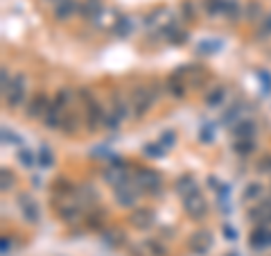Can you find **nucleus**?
Segmentation results:
<instances>
[{"mask_svg": "<svg viewBox=\"0 0 271 256\" xmlns=\"http://www.w3.org/2000/svg\"><path fill=\"white\" fill-rule=\"evenodd\" d=\"M80 98H82V102H84V107H86V127H88L90 132H95L100 125H104V116H106V111H104L102 105L95 100V95H93V91L90 89H80Z\"/></svg>", "mask_w": 271, "mask_h": 256, "instance_id": "f257e3e1", "label": "nucleus"}, {"mask_svg": "<svg viewBox=\"0 0 271 256\" xmlns=\"http://www.w3.org/2000/svg\"><path fill=\"white\" fill-rule=\"evenodd\" d=\"M134 184L138 186V190L142 193H154L158 195L163 190V181H160V175L156 170H150V168H138L134 175Z\"/></svg>", "mask_w": 271, "mask_h": 256, "instance_id": "f03ea898", "label": "nucleus"}, {"mask_svg": "<svg viewBox=\"0 0 271 256\" xmlns=\"http://www.w3.org/2000/svg\"><path fill=\"white\" fill-rule=\"evenodd\" d=\"M154 100H156V95L150 86H136L134 93H131V109H134L136 118H142L152 109Z\"/></svg>", "mask_w": 271, "mask_h": 256, "instance_id": "7ed1b4c3", "label": "nucleus"}, {"mask_svg": "<svg viewBox=\"0 0 271 256\" xmlns=\"http://www.w3.org/2000/svg\"><path fill=\"white\" fill-rule=\"evenodd\" d=\"M25 95H28V80H25L23 73H18V75H14L10 91L5 93V102L12 107V109H16V107L23 105Z\"/></svg>", "mask_w": 271, "mask_h": 256, "instance_id": "20e7f679", "label": "nucleus"}, {"mask_svg": "<svg viewBox=\"0 0 271 256\" xmlns=\"http://www.w3.org/2000/svg\"><path fill=\"white\" fill-rule=\"evenodd\" d=\"M183 209H186V213L190 215V218L194 220H204L208 213V202L204 199V195L199 193H192V195H186L183 197Z\"/></svg>", "mask_w": 271, "mask_h": 256, "instance_id": "39448f33", "label": "nucleus"}, {"mask_svg": "<svg viewBox=\"0 0 271 256\" xmlns=\"http://www.w3.org/2000/svg\"><path fill=\"white\" fill-rule=\"evenodd\" d=\"M131 224H134L138 231H147V229L154 227L156 222V213L150 209V206H136L134 211H131Z\"/></svg>", "mask_w": 271, "mask_h": 256, "instance_id": "423d86ee", "label": "nucleus"}, {"mask_svg": "<svg viewBox=\"0 0 271 256\" xmlns=\"http://www.w3.org/2000/svg\"><path fill=\"white\" fill-rule=\"evenodd\" d=\"M18 206H20V213H23L25 222L38 224V220H41V206L36 204V199L30 197V195H18Z\"/></svg>", "mask_w": 271, "mask_h": 256, "instance_id": "0eeeda50", "label": "nucleus"}, {"mask_svg": "<svg viewBox=\"0 0 271 256\" xmlns=\"http://www.w3.org/2000/svg\"><path fill=\"white\" fill-rule=\"evenodd\" d=\"M66 107L68 105H64L61 100L54 98L50 102V107H48L46 116H43V125H46L48 129H61V118H64V114H66Z\"/></svg>", "mask_w": 271, "mask_h": 256, "instance_id": "6e6552de", "label": "nucleus"}, {"mask_svg": "<svg viewBox=\"0 0 271 256\" xmlns=\"http://www.w3.org/2000/svg\"><path fill=\"white\" fill-rule=\"evenodd\" d=\"M136 199H138V186H136L134 181H126V184L116 188V202L120 204V206H124V209H134Z\"/></svg>", "mask_w": 271, "mask_h": 256, "instance_id": "1a4fd4ad", "label": "nucleus"}, {"mask_svg": "<svg viewBox=\"0 0 271 256\" xmlns=\"http://www.w3.org/2000/svg\"><path fill=\"white\" fill-rule=\"evenodd\" d=\"M212 247V233L208 231V229H201V231L192 233L190 236V251L196 256H204L208 254Z\"/></svg>", "mask_w": 271, "mask_h": 256, "instance_id": "9d476101", "label": "nucleus"}, {"mask_svg": "<svg viewBox=\"0 0 271 256\" xmlns=\"http://www.w3.org/2000/svg\"><path fill=\"white\" fill-rule=\"evenodd\" d=\"M56 213H59V218L64 220V222H77V220L82 218V206H80V202H75V199L64 197L61 204L56 206Z\"/></svg>", "mask_w": 271, "mask_h": 256, "instance_id": "9b49d317", "label": "nucleus"}, {"mask_svg": "<svg viewBox=\"0 0 271 256\" xmlns=\"http://www.w3.org/2000/svg\"><path fill=\"white\" fill-rule=\"evenodd\" d=\"M52 100H48L46 93H34L32 100L28 102V107H25V116L28 118H43L48 111V107H50Z\"/></svg>", "mask_w": 271, "mask_h": 256, "instance_id": "f8f14e48", "label": "nucleus"}, {"mask_svg": "<svg viewBox=\"0 0 271 256\" xmlns=\"http://www.w3.org/2000/svg\"><path fill=\"white\" fill-rule=\"evenodd\" d=\"M165 91H168L172 98H176V100L186 98V95H188V84H186V80H183V73L181 71H176L174 75H170L168 84H165Z\"/></svg>", "mask_w": 271, "mask_h": 256, "instance_id": "ddd939ff", "label": "nucleus"}, {"mask_svg": "<svg viewBox=\"0 0 271 256\" xmlns=\"http://www.w3.org/2000/svg\"><path fill=\"white\" fill-rule=\"evenodd\" d=\"M248 245H251L253 249H264V247H271V231L264 227V224L256 227L251 231V236H248Z\"/></svg>", "mask_w": 271, "mask_h": 256, "instance_id": "4468645a", "label": "nucleus"}, {"mask_svg": "<svg viewBox=\"0 0 271 256\" xmlns=\"http://www.w3.org/2000/svg\"><path fill=\"white\" fill-rule=\"evenodd\" d=\"M248 218L260 220L262 224H269L271 222V199H260L253 209H248Z\"/></svg>", "mask_w": 271, "mask_h": 256, "instance_id": "2eb2a0df", "label": "nucleus"}, {"mask_svg": "<svg viewBox=\"0 0 271 256\" xmlns=\"http://www.w3.org/2000/svg\"><path fill=\"white\" fill-rule=\"evenodd\" d=\"M75 12H77L75 0H61V3L54 5V19L56 21H70Z\"/></svg>", "mask_w": 271, "mask_h": 256, "instance_id": "dca6fc26", "label": "nucleus"}, {"mask_svg": "<svg viewBox=\"0 0 271 256\" xmlns=\"http://www.w3.org/2000/svg\"><path fill=\"white\" fill-rule=\"evenodd\" d=\"M102 14V0H84L80 7V16L84 21H93Z\"/></svg>", "mask_w": 271, "mask_h": 256, "instance_id": "f3484780", "label": "nucleus"}, {"mask_svg": "<svg viewBox=\"0 0 271 256\" xmlns=\"http://www.w3.org/2000/svg\"><path fill=\"white\" fill-rule=\"evenodd\" d=\"M174 188H176V193L181 195V197H186V195H192V193H199V186H196L194 177L192 175H183L176 179V184H174Z\"/></svg>", "mask_w": 271, "mask_h": 256, "instance_id": "a211bd4d", "label": "nucleus"}, {"mask_svg": "<svg viewBox=\"0 0 271 256\" xmlns=\"http://www.w3.org/2000/svg\"><path fill=\"white\" fill-rule=\"evenodd\" d=\"M102 177H104V181H106L108 186H113V188H118V186H122V184L129 181V177H126L124 170H120V168H111V166L102 172Z\"/></svg>", "mask_w": 271, "mask_h": 256, "instance_id": "6ab92c4d", "label": "nucleus"}, {"mask_svg": "<svg viewBox=\"0 0 271 256\" xmlns=\"http://www.w3.org/2000/svg\"><path fill=\"white\" fill-rule=\"evenodd\" d=\"M233 132L235 138H253L256 136V123L253 120H240V123H235V127L230 129Z\"/></svg>", "mask_w": 271, "mask_h": 256, "instance_id": "aec40b11", "label": "nucleus"}, {"mask_svg": "<svg viewBox=\"0 0 271 256\" xmlns=\"http://www.w3.org/2000/svg\"><path fill=\"white\" fill-rule=\"evenodd\" d=\"M52 193H54V197H56V199L70 197V195L75 193V186H72L68 179L59 177V179H54V184H52Z\"/></svg>", "mask_w": 271, "mask_h": 256, "instance_id": "412c9836", "label": "nucleus"}, {"mask_svg": "<svg viewBox=\"0 0 271 256\" xmlns=\"http://www.w3.org/2000/svg\"><path fill=\"white\" fill-rule=\"evenodd\" d=\"M262 193H264V188H262L260 181H251V184L244 186L242 199H244V202H256V199H260V197H262Z\"/></svg>", "mask_w": 271, "mask_h": 256, "instance_id": "4be33fe9", "label": "nucleus"}, {"mask_svg": "<svg viewBox=\"0 0 271 256\" xmlns=\"http://www.w3.org/2000/svg\"><path fill=\"white\" fill-rule=\"evenodd\" d=\"M36 161H38V166H41V168H52V166H54V152L50 150L48 143H41L38 154H36Z\"/></svg>", "mask_w": 271, "mask_h": 256, "instance_id": "5701e85b", "label": "nucleus"}, {"mask_svg": "<svg viewBox=\"0 0 271 256\" xmlns=\"http://www.w3.org/2000/svg\"><path fill=\"white\" fill-rule=\"evenodd\" d=\"M242 14H244V10L238 0H224V12H222V16H226L228 21H238V19H242Z\"/></svg>", "mask_w": 271, "mask_h": 256, "instance_id": "b1692460", "label": "nucleus"}, {"mask_svg": "<svg viewBox=\"0 0 271 256\" xmlns=\"http://www.w3.org/2000/svg\"><path fill=\"white\" fill-rule=\"evenodd\" d=\"M113 32H116V37H120V39L131 37V32H134V21L126 19V16L118 19V21H116V25H113Z\"/></svg>", "mask_w": 271, "mask_h": 256, "instance_id": "393cba45", "label": "nucleus"}, {"mask_svg": "<svg viewBox=\"0 0 271 256\" xmlns=\"http://www.w3.org/2000/svg\"><path fill=\"white\" fill-rule=\"evenodd\" d=\"M77 127H80V118H77L70 109H66L64 118H61V129H64L66 134H75Z\"/></svg>", "mask_w": 271, "mask_h": 256, "instance_id": "a878e982", "label": "nucleus"}, {"mask_svg": "<svg viewBox=\"0 0 271 256\" xmlns=\"http://www.w3.org/2000/svg\"><path fill=\"white\" fill-rule=\"evenodd\" d=\"M222 46H224L222 41H215V39H206V41L199 43L196 53L204 55V57H206V55H215V53H220V50H222Z\"/></svg>", "mask_w": 271, "mask_h": 256, "instance_id": "bb28decb", "label": "nucleus"}, {"mask_svg": "<svg viewBox=\"0 0 271 256\" xmlns=\"http://www.w3.org/2000/svg\"><path fill=\"white\" fill-rule=\"evenodd\" d=\"M224 98H226V89H224V86H217V89L208 91V95H206V105L215 109V107H220L222 102H224Z\"/></svg>", "mask_w": 271, "mask_h": 256, "instance_id": "cd10ccee", "label": "nucleus"}, {"mask_svg": "<svg viewBox=\"0 0 271 256\" xmlns=\"http://www.w3.org/2000/svg\"><path fill=\"white\" fill-rule=\"evenodd\" d=\"M233 150L238 152V154H242V157H248L251 152H256V141H253V138H238Z\"/></svg>", "mask_w": 271, "mask_h": 256, "instance_id": "c85d7f7f", "label": "nucleus"}, {"mask_svg": "<svg viewBox=\"0 0 271 256\" xmlns=\"http://www.w3.org/2000/svg\"><path fill=\"white\" fill-rule=\"evenodd\" d=\"M16 159H18V163L23 168H34L36 166V157H34V152L32 150H28V147H20L18 150V154H16Z\"/></svg>", "mask_w": 271, "mask_h": 256, "instance_id": "c756f323", "label": "nucleus"}, {"mask_svg": "<svg viewBox=\"0 0 271 256\" xmlns=\"http://www.w3.org/2000/svg\"><path fill=\"white\" fill-rule=\"evenodd\" d=\"M111 105H113V114H118L120 118H126V114H129V107H131V105H126L124 100H122L120 95H116V93H113V98H111Z\"/></svg>", "mask_w": 271, "mask_h": 256, "instance_id": "7c9ffc66", "label": "nucleus"}, {"mask_svg": "<svg viewBox=\"0 0 271 256\" xmlns=\"http://www.w3.org/2000/svg\"><path fill=\"white\" fill-rule=\"evenodd\" d=\"M142 152H145V154H147L150 159H163V157H165V152H168V150H165V147L160 145V143H147V145L142 147Z\"/></svg>", "mask_w": 271, "mask_h": 256, "instance_id": "2f4dec72", "label": "nucleus"}, {"mask_svg": "<svg viewBox=\"0 0 271 256\" xmlns=\"http://www.w3.org/2000/svg\"><path fill=\"white\" fill-rule=\"evenodd\" d=\"M244 19L246 21H258V19H262V7L258 5L256 0H251V3H248L246 7H244Z\"/></svg>", "mask_w": 271, "mask_h": 256, "instance_id": "473e14b6", "label": "nucleus"}, {"mask_svg": "<svg viewBox=\"0 0 271 256\" xmlns=\"http://www.w3.org/2000/svg\"><path fill=\"white\" fill-rule=\"evenodd\" d=\"M240 114H242V107L240 105H233V107H228V111H224L222 114V123L224 125H233V123H240Z\"/></svg>", "mask_w": 271, "mask_h": 256, "instance_id": "72a5a7b5", "label": "nucleus"}, {"mask_svg": "<svg viewBox=\"0 0 271 256\" xmlns=\"http://www.w3.org/2000/svg\"><path fill=\"white\" fill-rule=\"evenodd\" d=\"M80 202L82 204H93L95 199H98V193H95V188L90 184H82V188H80Z\"/></svg>", "mask_w": 271, "mask_h": 256, "instance_id": "f704fd0d", "label": "nucleus"}, {"mask_svg": "<svg viewBox=\"0 0 271 256\" xmlns=\"http://www.w3.org/2000/svg\"><path fill=\"white\" fill-rule=\"evenodd\" d=\"M204 7H206L208 16H222V12H224V0H204Z\"/></svg>", "mask_w": 271, "mask_h": 256, "instance_id": "c9c22d12", "label": "nucleus"}, {"mask_svg": "<svg viewBox=\"0 0 271 256\" xmlns=\"http://www.w3.org/2000/svg\"><path fill=\"white\" fill-rule=\"evenodd\" d=\"M86 224H88L90 229H95V231L104 229V213H100V211H93V213H88V218H86Z\"/></svg>", "mask_w": 271, "mask_h": 256, "instance_id": "e433bc0d", "label": "nucleus"}, {"mask_svg": "<svg viewBox=\"0 0 271 256\" xmlns=\"http://www.w3.org/2000/svg\"><path fill=\"white\" fill-rule=\"evenodd\" d=\"M102 238L108 242V245H113V247L124 245V233H122V231H104Z\"/></svg>", "mask_w": 271, "mask_h": 256, "instance_id": "4c0bfd02", "label": "nucleus"}, {"mask_svg": "<svg viewBox=\"0 0 271 256\" xmlns=\"http://www.w3.org/2000/svg\"><path fill=\"white\" fill-rule=\"evenodd\" d=\"M199 141L201 143H212V141H215V125H201Z\"/></svg>", "mask_w": 271, "mask_h": 256, "instance_id": "58836bf2", "label": "nucleus"}, {"mask_svg": "<svg viewBox=\"0 0 271 256\" xmlns=\"http://www.w3.org/2000/svg\"><path fill=\"white\" fill-rule=\"evenodd\" d=\"M160 145L165 147V150H170V147H174V143H176V134L172 132V129H165L163 134H160Z\"/></svg>", "mask_w": 271, "mask_h": 256, "instance_id": "ea45409f", "label": "nucleus"}, {"mask_svg": "<svg viewBox=\"0 0 271 256\" xmlns=\"http://www.w3.org/2000/svg\"><path fill=\"white\" fill-rule=\"evenodd\" d=\"M120 123H122V118L111 111V114L104 116V125H102V127H106V129H118V127H120Z\"/></svg>", "mask_w": 271, "mask_h": 256, "instance_id": "a19ab883", "label": "nucleus"}, {"mask_svg": "<svg viewBox=\"0 0 271 256\" xmlns=\"http://www.w3.org/2000/svg\"><path fill=\"white\" fill-rule=\"evenodd\" d=\"M258 80H260L264 95H269L271 93V75H269V71H258Z\"/></svg>", "mask_w": 271, "mask_h": 256, "instance_id": "79ce46f5", "label": "nucleus"}, {"mask_svg": "<svg viewBox=\"0 0 271 256\" xmlns=\"http://www.w3.org/2000/svg\"><path fill=\"white\" fill-rule=\"evenodd\" d=\"M2 143H5V145H20V138L16 136L12 129L2 127Z\"/></svg>", "mask_w": 271, "mask_h": 256, "instance_id": "37998d69", "label": "nucleus"}, {"mask_svg": "<svg viewBox=\"0 0 271 256\" xmlns=\"http://www.w3.org/2000/svg\"><path fill=\"white\" fill-rule=\"evenodd\" d=\"M222 233H224V238H226V240H230V242L238 240V229H235L233 224H228V222H224V227H222Z\"/></svg>", "mask_w": 271, "mask_h": 256, "instance_id": "c03bdc74", "label": "nucleus"}, {"mask_svg": "<svg viewBox=\"0 0 271 256\" xmlns=\"http://www.w3.org/2000/svg\"><path fill=\"white\" fill-rule=\"evenodd\" d=\"M145 245H147V247H150V249H152V251H156V256H168V249H165V247H163V245H160V242H158V240H147V242H145Z\"/></svg>", "mask_w": 271, "mask_h": 256, "instance_id": "a18cd8bd", "label": "nucleus"}, {"mask_svg": "<svg viewBox=\"0 0 271 256\" xmlns=\"http://www.w3.org/2000/svg\"><path fill=\"white\" fill-rule=\"evenodd\" d=\"M0 177H2V190L7 193V190L14 186V175H12L10 170H2V172H0Z\"/></svg>", "mask_w": 271, "mask_h": 256, "instance_id": "49530a36", "label": "nucleus"}, {"mask_svg": "<svg viewBox=\"0 0 271 256\" xmlns=\"http://www.w3.org/2000/svg\"><path fill=\"white\" fill-rule=\"evenodd\" d=\"M258 170H260V172H266V175H269V172H271V154H264V157L258 161Z\"/></svg>", "mask_w": 271, "mask_h": 256, "instance_id": "de8ad7c7", "label": "nucleus"}, {"mask_svg": "<svg viewBox=\"0 0 271 256\" xmlns=\"http://www.w3.org/2000/svg\"><path fill=\"white\" fill-rule=\"evenodd\" d=\"M12 80H14V77H10V71H7V68H2V75H0V82H2V95L10 91Z\"/></svg>", "mask_w": 271, "mask_h": 256, "instance_id": "09e8293b", "label": "nucleus"}, {"mask_svg": "<svg viewBox=\"0 0 271 256\" xmlns=\"http://www.w3.org/2000/svg\"><path fill=\"white\" fill-rule=\"evenodd\" d=\"M266 34H271V14H266L262 19V30H260V39H266Z\"/></svg>", "mask_w": 271, "mask_h": 256, "instance_id": "8fccbe9b", "label": "nucleus"}, {"mask_svg": "<svg viewBox=\"0 0 271 256\" xmlns=\"http://www.w3.org/2000/svg\"><path fill=\"white\" fill-rule=\"evenodd\" d=\"M181 12H183V19H186V21L194 19V7H192V3H188V0L181 5Z\"/></svg>", "mask_w": 271, "mask_h": 256, "instance_id": "3c124183", "label": "nucleus"}, {"mask_svg": "<svg viewBox=\"0 0 271 256\" xmlns=\"http://www.w3.org/2000/svg\"><path fill=\"white\" fill-rule=\"evenodd\" d=\"M186 39H188V34L183 32V30H178L176 34H172V37L168 39L170 43H174V46H181V43H186Z\"/></svg>", "mask_w": 271, "mask_h": 256, "instance_id": "603ef678", "label": "nucleus"}, {"mask_svg": "<svg viewBox=\"0 0 271 256\" xmlns=\"http://www.w3.org/2000/svg\"><path fill=\"white\" fill-rule=\"evenodd\" d=\"M108 166L124 170V159H122V157H111V159H108Z\"/></svg>", "mask_w": 271, "mask_h": 256, "instance_id": "864d4df0", "label": "nucleus"}, {"mask_svg": "<svg viewBox=\"0 0 271 256\" xmlns=\"http://www.w3.org/2000/svg\"><path fill=\"white\" fill-rule=\"evenodd\" d=\"M0 249H2V254H7V251L12 249V242L7 236H2V240H0Z\"/></svg>", "mask_w": 271, "mask_h": 256, "instance_id": "5fc2aeb1", "label": "nucleus"}, {"mask_svg": "<svg viewBox=\"0 0 271 256\" xmlns=\"http://www.w3.org/2000/svg\"><path fill=\"white\" fill-rule=\"evenodd\" d=\"M208 186H210L212 190H220V186H222V184H220V179H217L215 175H210V177H208Z\"/></svg>", "mask_w": 271, "mask_h": 256, "instance_id": "6e6d98bb", "label": "nucleus"}, {"mask_svg": "<svg viewBox=\"0 0 271 256\" xmlns=\"http://www.w3.org/2000/svg\"><path fill=\"white\" fill-rule=\"evenodd\" d=\"M226 256H240V254H238V251H228V254H226Z\"/></svg>", "mask_w": 271, "mask_h": 256, "instance_id": "4d7b16f0", "label": "nucleus"}, {"mask_svg": "<svg viewBox=\"0 0 271 256\" xmlns=\"http://www.w3.org/2000/svg\"><path fill=\"white\" fill-rule=\"evenodd\" d=\"M46 3H61V0H46Z\"/></svg>", "mask_w": 271, "mask_h": 256, "instance_id": "13d9d810", "label": "nucleus"}]
</instances>
